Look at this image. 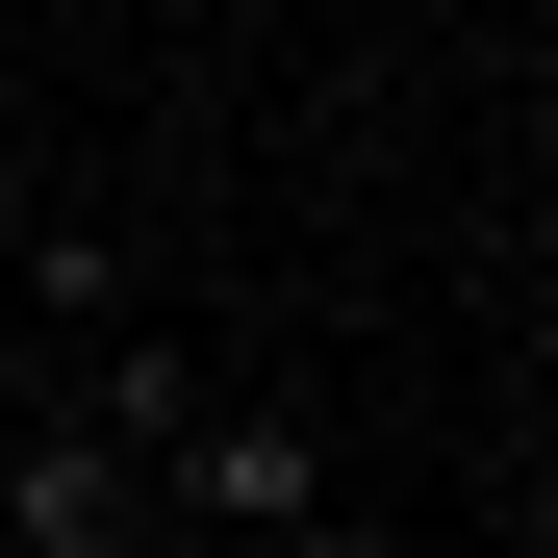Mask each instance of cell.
I'll return each instance as SVG.
<instances>
[{"label":"cell","instance_id":"3957f363","mask_svg":"<svg viewBox=\"0 0 558 558\" xmlns=\"http://www.w3.org/2000/svg\"><path fill=\"white\" fill-rule=\"evenodd\" d=\"M51 381H76V355H51V330H0V457L51 432Z\"/></svg>","mask_w":558,"mask_h":558},{"label":"cell","instance_id":"6da1fadb","mask_svg":"<svg viewBox=\"0 0 558 558\" xmlns=\"http://www.w3.org/2000/svg\"><path fill=\"white\" fill-rule=\"evenodd\" d=\"M153 533H229V558H305V533H330V432L229 381L204 432H178V457H153Z\"/></svg>","mask_w":558,"mask_h":558},{"label":"cell","instance_id":"277c9868","mask_svg":"<svg viewBox=\"0 0 558 558\" xmlns=\"http://www.w3.org/2000/svg\"><path fill=\"white\" fill-rule=\"evenodd\" d=\"M153 558H229V533H153Z\"/></svg>","mask_w":558,"mask_h":558},{"label":"cell","instance_id":"7a4b0ae2","mask_svg":"<svg viewBox=\"0 0 558 558\" xmlns=\"http://www.w3.org/2000/svg\"><path fill=\"white\" fill-rule=\"evenodd\" d=\"M0 558H153V483L76 457V432H26V457H0Z\"/></svg>","mask_w":558,"mask_h":558}]
</instances>
